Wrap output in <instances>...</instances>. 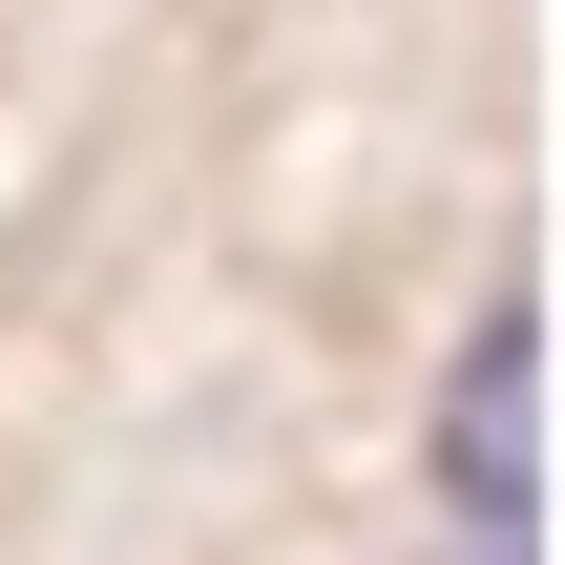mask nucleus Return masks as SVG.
I'll return each instance as SVG.
<instances>
[{"label": "nucleus", "mask_w": 565, "mask_h": 565, "mask_svg": "<svg viewBox=\"0 0 565 565\" xmlns=\"http://www.w3.org/2000/svg\"><path fill=\"white\" fill-rule=\"evenodd\" d=\"M482 565H503V545H482Z\"/></svg>", "instance_id": "f03ea898"}, {"label": "nucleus", "mask_w": 565, "mask_h": 565, "mask_svg": "<svg viewBox=\"0 0 565 565\" xmlns=\"http://www.w3.org/2000/svg\"><path fill=\"white\" fill-rule=\"evenodd\" d=\"M440 503H461L503 565L545 545V294H503V315L461 335V398H440Z\"/></svg>", "instance_id": "f257e3e1"}]
</instances>
